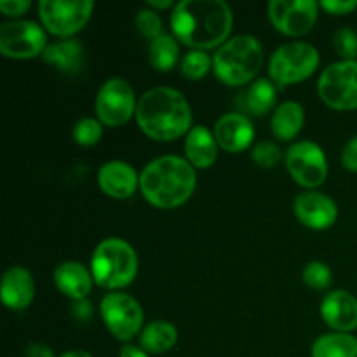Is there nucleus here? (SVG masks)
<instances>
[{"label":"nucleus","instance_id":"nucleus-20","mask_svg":"<svg viewBox=\"0 0 357 357\" xmlns=\"http://www.w3.org/2000/svg\"><path fill=\"white\" fill-rule=\"evenodd\" d=\"M185 153L188 162L199 169H208L218 155V143L215 135L204 126H194L185 139Z\"/></svg>","mask_w":357,"mask_h":357},{"label":"nucleus","instance_id":"nucleus-31","mask_svg":"<svg viewBox=\"0 0 357 357\" xmlns=\"http://www.w3.org/2000/svg\"><path fill=\"white\" fill-rule=\"evenodd\" d=\"M136 28H138L139 33L143 37L150 38V40H155L162 33V21H160L159 14L152 9H142L136 14Z\"/></svg>","mask_w":357,"mask_h":357},{"label":"nucleus","instance_id":"nucleus-27","mask_svg":"<svg viewBox=\"0 0 357 357\" xmlns=\"http://www.w3.org/2000/svg\"><path fill=\"white\" fill-rule=\"evenodd\" d=\"M213 66V59L204 51H190L183 56L180 65V72L187 79L199 80L208 75L209 68Z\"/></svg>","mask_w":357,"mask_h":357},{"label":"nucleus","instance_id":"nucleus-10","mask_svg":"<svg viewBox=\"0 0 357 357\" xmlns=\"http://www.w3.org/2000/svg\"><path fill=\"white\" fill-rule=\"evenodd\" d=\"M136 107L138 103L131 86L124 79H110L98 91L94 112L101 124L119 128L136 115Z\"/></svg>","mask_w":357,"mask_h":357},{"label":"nucleus","instance_id":"nucleus-6","mask_svg":"<svg viewBox=\"0 0 357 357\" xmlns=\"http://www.w3.org/2000/svg\"><path fill=\"white\" fill-rule=\"evenodd\" d=\"M319 66V52L307 42H289L275 49L268 61V73L279 86L309 79Z\"/></svg>","mask_w":357,"mask_h":357},{"label":"nucleus","instance_id":"nucleus-29","mask_svg":"<svg viewBox=\"0 0 357 357\" xmlns=\"http://www.w3.org/2000/svg\"><path fill=\"white\" fill-rule=\"evenodd\" d=\"M302 278L303 282H305L309 288L323 291V289L330 288L333 274H331V268L328 267L326 264H323V261H310V264L303 268Z\"/></svg>","mask_w":357,"mask_h":357},{"label":"nucleus","instance_id":"nucleus-1","mask_svg":"<svg viewBox=\"0 0 357 357\" xmlns=\"http://www.w3.org/2000/svg\"><path fill=\"white\" fill-rule=\"evenodd\" d=\"M232 24V10L223 0H183L174 6L171 14V28L176 40L194 51L225 44Z\"/></svg>","mask_w":357,"mask_h":357},{"label":"nucleus","instance_id":"nucleus-39","mask_svg":"<svg viewBox=\"0 0 357 357\" xmlns=\"http://www.w3.org/2000/svg\"><path fill=\"white\" fill-rule=\"evenodd\" d=\"M58 357H93V356H91L89 352H86V351H68V352H65V354H61Z\"/></svg>","mask_w":357,"mask_h":357},{"label":"nucleus","instance_id":"nucleus-21","mask_svg":"<svg viewBox=\"0 0 357 357\" xmlns=\"http://www.w3.org/2000/svg\"><path fill=\"white\" fill-rule=\"evenodd\" d=\"M275 98L278 91L274 84L267 79H260L237 94L236 105L244 114L261 117L274 108Z\"/></svg>","mask_w":357,"mask_h":357},{"label":"nucleus","instance_id":"nucleus-8","mask_svg":"<svg viewBox=\"0 0 357 357\" xmlns=\"http://www.w3.org/2000/svg\"><path fill=\"white\" fill-rule=\"evenodd\" d=\"M94 2L91 0H40L38 17L49 33L56 37H72L82 30L93 14Z\"/></svg>","mask_w":357,"mask_h":357},{"label":"nucleus","instance_id":"nucleus-23","mask_svg":"<svg viewBox=\"0 0 357 357\" xmlns=\"http://www.w3.org/2000/svg\"><path fill=\"white\" fill-rule=\"evenodd\" d=\"M303 122H305V112L302 105L296 101H284L272 115V132L281 142H289L298 136Z\"/></svg>","mask_w":357,"mask_h":357},{"label":"nucleus","instance_id":"nucleus-16","mask_svg":"<svg viewBox=\"0 0 357 357\" xmlns=\"http://www.w3.org/2000/svg\"><path fill=\"white\" fill-rule=\"evenodd\" d=\"M321 316L337 333H351L357 328V298L345 289H335L324 296Z\"/></svg>","mask_w":357,"mask_h":357},{"label":"nucleus","instance_id":"nucleus-18","mask_svg":"<svg viewBox=\"0 0 357 357\" xmlns=\"http://www.w3.org/2000/svg\"><path fill=\"white\" fill-rule=\"evenodd\" d=\"M2 302L10 310H24L31 303L35 295L33 278L26 268L14 265L7 268L2 278Z\"/></svg>","mask_w":357,"mask_h":357},{"label":"nucleus","instance_id":"nucleus-38","mask_svg":"<svg viewBox=\"0 0 357 357\" xmlns=\"http://www.w3.org/2000/svg\"><path fill=\"white\" fill-rule=\"evenodd\" d=\"M149 7L152 10H155V9H167V7H171L173 6V2H171V0H149Z\"/></svg>","mask_w":357,"mask_h":357},{"label":"nucleus","instance_id":"nucleus-12","mask_svg":"<svg viewBox=\"0 0 357 357\" xmlns=\"http://www.w3.org/2000/svg\"><path fill=\"white\" fill-rule=\"evenodd\" d=\"M45 33L40 24L30 20H17L0 26V52L10 59H30L42 54Z\"/></svg>","mask_w":357,"mask_h":357},{"label":"nucleus","instance_id":"nucleus-2","mask_svg":"<svg viewBox=\"0 0 357 357\" xmlns=\"http://www.w3.org/2000/svg\"><path fill=\"white\" fill-rule=\"evenodd\" d=\"M136 122L149 138L173 142L192 129L190 105L173 87H153L139 98Z\"/></svg>","mask_w":357,"mask_h":357},{"label":"nucleus","instance_id":"nucleus-30","mask_svg":"<svg viewBox=\"0 0 357 357\" xmlns=\"http://www.w3.org/2000/svg\"><path fill=\"white\" fill-rule=\"evenodd\" d=\"M333 45L342 61H356L357 35L351 28H340L333 37Z\"/></svg>","mask_w":357,"mask_h":357},{"label":"nucleus","instance_id":"nucleus-3","mask_svg":"<svg viewBox=\"0 0 357 357\" xmlns=\"http://www.w3.org/2000/svg\"><path fill=\"white\" fill-rule=\"evenodd\" d=\"M197 187V174L188 160L164 155L152 160L139 174V190L152 206L174 209L185 204Z\"/></svg>","mask_w":357,"mask_h":357},{"label":"nucleus","instance_id":"nucleus-9","mask_svg":"<svg viewBox=\"0 0 357 357\" xmlns=\"http://www.w3.org/2000/svg\"><path fill=\"white\" fill-rule=\"evenodd\" d=\"M101 317L105 326L117 340L128 342L139 333L143 324V309L126 293H108L101 300Z\"/></svg>","mask_w":357,"mask_h":357},{"label":"nucleus","instance_id":"nucleus-26","mask_svg":"<svg viewBox=\"0 0 357 357\" xmlns=\"http://www.w3.org/2000/svg\"><path fill=\"white\" fill-rule=\"evenodd\" d=\"M178 58H180V45L176 38L171 35H160L159 38L152 40L149 47L150 65L159 72H169L176 66Z\"/></svg>","mask_w":357,"mask_h":357},{"label":"nucleus","instance_id":"nucleus-5","mask_svg":"<svg viewBox=\"0 0 357 357\" xmlns=\"http://www.w3.org/2000/svg\"><path fill=\"white\" fill-rule=\"evenodd\" d=\"M91 274L101 288L121 289L138 274V257L131 244L119 237L101 241L91 258Z\"/></svg>","mask_w":357,"mask_h":357},{"label":"nucleus","instance_id":"nucleus-25","mask_svg":"<svg viewBox=\"0 0 357 357\" xmlns=\"http://www.w3.org/2000/svg\"><path fill=\"white\" fill-rule=\"evenodd\" d=\"M312 357H357V338L349 333L321 335L312 345Z\"/></svg>","mask_w":357,"mask_h":357},{"label":"nucleus","instance_id":"nucleus-19","mask_svg":"<svg viewBox=\"0 0 357 357\" xmlns=\"http://www.w3.org/2000/svg\"><path fill=\"white\" fill-rule=\"evenodd\" d=\"M93 274L79 261H65L54 271V284L68 298L80 302L93 288Z\"/></svg>","mask_w":357,"mask_h":357},{"label":"nucleus","instance_id":"nucleus-14","mask_svg":"<svg viewBox=\"0 0 357 357\" xmlns=\"http://www.w3.org/2000/svg\"><path fill=\"white\" fill-rule=\"evenodd\" d=\"M296 218L312 230H326L337 222V202L321 192H303L293 204Z\"/></svg>","mask_w":357,"mask_h":357},{"label":"nucleus","instance_id":"nucleus-35","mask_svg":"<svg viewBox=\"0 0 357 357\" xmlns=\"http://www.w3.org/2000/svg\"><path fill=\"white\" fill-rule=\"evenodd\" d=\"M342 164L347 171L357 173V136H354L342 150Z\"/></svg>","mask_w":357,"mask_h":357},{"label":"nucleus","instance_id":"nucleus-33","mask_svg":"<svg viewBox=\"0 0 357 357\" xmlns=\"http://www.w3.org/2000/svg\"><path fill=\"white\" fill-rule=\"evenodd\" d=\"M324 10H328L330 14H349L352 10L357 9V0H324L319 3Z\"/></svg>","mask_w":357,"mask_h":357},{"label":"nucleus","instance_id":"nucleus-28","mask_svg":"<svg viewBox=\"0 0 357 357\" xmlns=\"http://www.w3.org/2000/svg\"><path fill=\"white\" fill-rule=\"evenodd\" d=\"M103 135V126L96 119H80L73 128V139L80 146H93L96 145Z\"/></svg>","mask_w":357,"mask_h":357},{"label":"nucleus","instance_id":"nucleus-24","mask_svg":"<svg viewBox=\"0 0 357 357\" xmlns=\"http://www.w3.org/2000/svg\"><path fill=\"white\" fill-rule=\"evenodd\" d=\"M178 342V331L167 321H153L139 335V345L149 354H164Z\"/></svg>","mask_w":357,"mask_h":357},{"label":"nucleus","instance_id":"nucleus-34","mask_svg":"<svg viewBox=\"0 0 357 357\" xmlns=\"http://www.w3.org/2000/svg\"><path fill=\"white\" fill-rule=\"evenodd\" d=\"M30 9V0H3L0 2V10L3 13V16L16 17L24 14Z\"/></svg>","mask_w":357,"mask_h":357},{"label":"nucleus","instance_id":"nucleus-7","mask_svg":"<svg viewBox=\"0 0 357 357\" xmlns=\"http://www.w3.org/2000/svg\"><path fill=\"white\" fill-rule=\"evenodd\" d=\"M319 98L335 110H357V59L328 66L317 80Z\"/></svg>","mask_w":357,"mask_h":357},{"label":"nucleus","instance_id":"nucleus-37","mask_svg":"<svg viewBox=\"0 0 357 357\" xmlns=\"http://www.w3.org/2000/svg\"><path fill=\"white\" fill-rule=\"evenodd\" d=\"M121 357H150L149 352H145L143 349L135 347V345H124L121 349Z\"/></svg>","mask_w":357,"mask_h":357},{"label":"nucleus","instance_id":"nucleus-4","mask_svg":"<svg viewBox=\"0 0 357 357\" xmlns=\"http://www.w3.org/2000/svg\"><path fill=\"white\" fill-rule=\"evenodd\" d=\"M264 65V49L253 35H237L220 45L213 56V70L227 86L251 82Z\"/></svg>","mask_w":357,"mask_h":357},{"label":"nucleus","instance_id":"nucleus-32","mask_svg":"<svg viewBox=\"0 0 357 357\" xmlns=\"http://www.w3.org/2000/svg\"><path fill=\"white\" fill-rule=\"evenodd\" d=\"M251 157H253L255 164H258L264 169H272L281 162V150L275 143L272 142H260L258 145L253 146L251 150Z\"/></svg>","mask_w":357,"mask_h":357},{"label":"nucleus","instance_id":"nucleus-13","mask_svg":"<svg viewBox=\"0 0 357 357\" xmlns=\"http://www.w3.org/2000/svg\"><path fill=\"white\" fill-rule=\"evenodd\" d=\"M319 3L314 0H272L268 20L272 26L288 37H302L314 28Z\"/></svg>","mask_w":357,"mask_h":357},{"label":"nucleus","instance_id":"nucleus-22","mask_svg":"<svg viewBox=\"0 0 357 357\" xmlns=\"http://www.w3.org/2000/svg\"><path fill=\"white\" fill-rule=\"evenodd\" d=\"M42 59L49 65L58 66L65 73H77L84 66V47L80 40L68 38V40L56 42L47 45L42 52Z\"/></svg>","mask_w":357,"mask_h":357},{"label":"nucleus","instance_id":"nucleus-17","mask_svg":"<svg viewBox=\"0 0 357 357\" xmlns=\"http://www.w3.org/2000/svg\"><path fill=\"white\" fill-rule=\"evenodd\" d=\"M98 185L108 197L129 199L139 187V178L131 164L110 160L98 171Z\"/></svg>","mask_w":357,"mask_h":357},{"label":"nucleus","instance_id":"nucleus-11","mask_svg":"<svg viewBox=\"0 0 357 357\" xmlns=\"http://www.w3.org/2000/svg\"><path fill=\"white\" fill-rule=\"evenodd\" d=\"M286 167L293 180L305 188H317L326 181L328 160L324 150L314 142H298L286 153Z\"/></svg>","mask_w":357,"mask_h":357},{"label":"nucleus","instance_id":"nucleus-15","mask_svg":"<svg viewBox=\"0 0 357 357\" xmlns=\"http://www.w3.org/2000/svg\"><path fill=\"white\" fill-rule=\"evenodd\" d=\"M213 135L220 149L229 153H239L250 149L255 138V128L248 115L232 112L216 121Z\"/></svg>","mask_w":357,"mask_h":357},{"label":"nucleus","instance_id":"nucleus-36","mask_svg":"<svg viewBox=\"0 0 357 357\" xmlns=\"http://www.w3.org/2000/svg\"><path fill=\"white\" fill-rule=\"evenodd\" d=\"M26 357H54V352L47 347L45 344H30L26 347Z\"/></svg>","mask_w":357,"mask_h":357}]
</instances>
